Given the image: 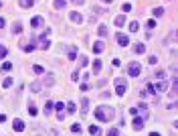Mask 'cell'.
<instances>
[{
	"instance_id": "obj_1",
	"label": "cell",
	"mask_w": 178,
	"mask_h": 136,
	"mask_svg": "<svg viewBox=\"0 0 178 136\" xmlns=\"http://www.w3.org/2000/svg\"><path fill=\"white\" fill-rule=\"evenodd\" d=\"M113 116H115V112H113L111 106H99V108H95V118L99 122H109Z\"/></svg>"
},
{
	"instance_id": "obj_2",
	"label": "cell",
	"mask_w": 178,
	"mask_h": 136,
	"mask_svg": "<svg viewBox=\"0 0 178 136\" xmlns=\"http://www.w3.org/2000/svg\"><path fill=\"white\" fill-rule=\"evenodd\" d=\"M113 86H115V93H118L120 97L126 95V91H128V81H126L124 77H118V79L113 81Z\"/></svg>"
},
{
	"instance_id": "obj_3",
	"label": "cell",
	"mask_w": 178,
	"mask_h": 136,
	"mask_svg": "<svg viewBox=\"0 0 178 136\" xmlns=\"http://www.w3.org/2000/svg\"><path fill=\"white\" fill-rule=\"evenodd\" d=\"M49 35H51V29H47V31H43V35H41V37H37V39L41 41V49H43V51H47V49L51 47V41L47 39Z\"/></svg>"
},
{
	"instance_id": "obj_4",
	"label": "cell",
	"mask_w": 178,
	"mask_h": 136,
	"mask_svg": "<svg viewBox=\"0 0 178 136\" xmlns=\"http://www.w3.org/2000/svg\"><path fill=\"white\" fill-rule=\"evenodd\" d=\"M20 47H22L26 53H33V51L37 49V37L31 39V41H24V39H22V41H20Z\"/></svg>"
},
{
	"instance_id": "obj_5",
	"label": "cell",
	"mask_w": 178,
	"mask_h": 136,
	"mask_svg": "<svg viewBox=\"0 0 178 136\" xmlns=\"http://www.w3.org/2000/svg\"><path fill=\"white\" fill-rule=\"evenodd\" d=\"M140 71H142V65H140V63H136V61H134V63L128 65V73H130L132 77H138V75H140Z\"/></svg>"
},
{
	"instance_id": "obj_6",
	"label": "cell",
	"mask_w": 178,
	"mask_h": 136,
	"mask_svg": "<svg viewBox=\"0 0 178 136\" xmlns=\"http://www.w3.org/2000/svg\"><path fill=\"white\" fill-rule=\"evenodd\" d=\"M115 41H118V45H120V47H128V45H130V37L124 35V33H118V35H115Z\"/></svg>"
},
{
	"instance_id": "obj_7",
	"label": "cell",
	"mask_w": 178,
	"mask_h": 136,
	"mask_svg": "<svg viewBox=\"0 0 178 136\" xmlns=\"http://www.w3.org/2000/svg\"><path fill=\"white\" fill-rule=\"evenodd\" d=\"M152 90H154V93H164V91H168V83L166 81H158V83L152 86Z\"/></svg>"
},
{
	"instance_id": "obj_8",
	"label": "cell",
	"mask_w": 178,
	"mask_h": 136,
	"mask_svg": "<svg viewBox=\"0 0 178 136\" xmlns=\"http://www.w3.org/2000/svg\"><path fill=\"white\" fill-rule=\"evenodd\" d=\"M144 124H146V120H144L142 116H134V122H132V128H134V130H142V128H144Z\"/></svg>"
},
{
	"instance_id": "obj_9",
	"label": "cell",
	"mask_w": 178,
	"mask_h": 136,
	"mask_svg": "<svg viewBox=\"0 0 178 136\" xmlns=\"http://www.w3.org/2000/svg\"><path fill=\"white\" fill-rule=\"evenodd\" d=\"M55 110H57V120H65V108H63V102H57V106H55Z\"/></svg>"
},
{
	"instance_id": "obj_10",
	"label": "cell",
	"mask_w": 178,
	"mask_h": 136,
	"mask_svg": "<svg viewBox=\"0 0 178 136\" xmlns=\"http://www.w3.org/2000/svg\"><path fill=\"white\" fill-rule=\"evenodd\" d=\"M43 27V16H33L31 18V29H41Z\"/></svg>"
},
{
	"instance_id": "obj_11",
	"label": "cell",
	"mask_w": 178,
	"mask_h": 136,
	"mask_svg": "<svg viewBox=\"0 0 178 136\" xmlns=\"http://www.w3.org/2000/svg\"><path fill=\"white\" fill-rule=\"evenodd\" d=\"M12 128H14L16 132H24V122H22L20 118H14V122H12Z\"/></svg>"
},
{
	"instance_id": "obj_12",
	"label": "cell",
	"mask_w": 178,
	"mask_h": 136,
	"mask_svg": "<svg viewBox=\"0 0 178 136\" xmlns=\"http://www.w3.org/2000/svg\"><path fill=\"white\" fill-rule=\"evenodd\" d=\"M69 18L73 20V22H83V16H81V12H77V10H73V12H69Z\"/></svg>"
},
{
	"instance_id": "obj_13",
	"label": "cell",
	"mask_w": 178,
	"mask_h": 136,
	"mask_svg": "<svg viewBox=\"0 0 178 136\" xmlns=\"http://www.w3.org/2000/svg\"><path fill=\"white\" fill-rule=\"evenodd\" d=\"M138 110H140L142 118L146 120V118H148V108H146V104H144V102H140V104H138Z\"/></svg>"
},
{
	"instance_id": "obj_14",
	"label": "cell",
	"mask_w": 178,
	"mask_h": 136,
	"mask_svg": "<svg viewBox=\"0 0 178 136\" xmlns=\"http://www.w3.org/2000/svg\"><path fill=\"white\" fill-rule=\"evenodd\" d=\"M103 49H105L103 41H95V43H93V53H101Z\"/></svg>"
},
{
	"instance_id": "obj_15",
	"label": "cell",
	"mask_w": 178,
	"mask_h": 136,
	"mask_svg": "<svg viewBox=\"0 0 178 136\" xmlns=\"http://www.w3.org/2000/svg\"><path fill=\"white\" fill-rule=\"evenodd\" d=\"M20 33H22V22L16 20V22L12 25V35H20Z\"/></svg>"
},
{
	"instance_id": "obj_16",
	"label": "cell",
	"mask_w": 178,
	"mask_h": 136,
	"mask_svg": "<svg viewBox=\"0 0 178 136\" xmlns=\"http://www.w3.org/2000/svg\"><path fill=\"white\" fill-rule=\"evenodd\" d=\"M176 91H178V79L174 77V81H172V88H170V91H168V93H170V97H176Z\"/></svg>"
},
{
	"instance_id": "obj_17",
	"label": "cell",
	"mask_w": 178,
	"mask_h": 136,
	"mask_svg": "<svg viewBox=\"0 0 178 136\" xmlns=\"http://www.w3.org/2000/svg\"><path fill=\"white\" fill-rule=\"evenodd\" d=\"M89 134L91 136H101V128L93 124V126H89Z\"/></svg>"
},
{
	"instance_id": "obj_18",
	"label": "cell",
	"mask_w": 178,
	"mask_h": 136,
	"mask_svg": "<svg viewBox=\"0 0 178 136\" xmlns=\"http://www.w3.org/2000/svg\"><path fill=\"white\" fill-rule=\"evenodd\" d=\"M134 51H136L138 55H144V53H146V45H144V43H138V45L134 47Z\"/></svg>"
},
{
	"instance_id": "obj_19",
	"label": "cell",
	"mask_w": 178,
	"mask_h": 136,
	"mask_svg": "<svg viewBox=\"0 0 178 136\" xmlns=\"http://www.w3.org/2000/svg\"><path fill=\"white\" fill-rule=\"evenodd\" d=\"M113 22H115V27H124V25H126V16H124V14H120V16H115V20H113Z\"/></svg>"
},
{
	"instance_id": "obj_20",
	"label": "cell",
	"mask_w": 178,
	"mask_h": 136,
	"mask_svg": "<svg viewBox=\"0 0 178 136\" xmlns=\"http://www.w3.org/2000/svg\"><path fill=\"white\" fill-rule=\"evenodd\" d=\"M18 4H20L22 8H33V6H35V0H20Z\"/></svg>"
},
{
	"instance_id": "obj_21",
	"label": "cell",
	"mask_w": 178,
	"mask_h": 136,
	"mask_svg": "<svg viewBox=\"0 0 178 136\" xmlns=\"http://www.w3.org/2000/svg\"><path fill=\"white\" fill-rule=\"evenodd\" d=\"M99 71H101V61L93 59V73H99Z\"/></svg>"
},
{
	"instance_id": "obj_22",
	"label": "cell",
	"mask_w": 178,
	"mask_h": 136,
	"mask_svg": "<svg viewBox=\"0 0 178 136\" xmlns=\"http://www.w3.org/2000/svg\"><path fill=\"white\" fill-rule=\"evenodd\" d=\"M53 106H55L53 102H44V116H49L53 112Z\"/></svg>"
},
{
	"instance_id": "obj_23",
	"label": "cell",
	"mask_w": 178,
	"mask_h": 136,
	"mask_svg": "<svg viewBox=\"0 0 178 136\" xmlns=\"http://www.w3.org/2000/svg\"><path fill=\"white\" fill-rule=\"evenodd\" d=\"M57 10H61V8H65L67 6V0H55V4H53Z\"/></svg>"
},
{
	"instance_id": "obj_24",
	"label": "cell",
	"mask_w": 178,
	"mask_h": 136,
	"mask_svg": "<svg viewBox=\"0 0 178 136\" xmlns=\"http://www.w3.org/2000/svg\"><path fill=\"white\" fill-rule=\"evenodd\" d=\"M97 35H99V37H107V27H105V25H101V27L97 29Z\"/></svg>"
},
{
	"instance_id": "obj_25",
	"label": "cell",
	"mask_w": 178,
	"mask_h": 136,
	"mask_svg": "<svg viewBox=\"0 0 178 136\" xmlns=\"http://www.w3.org/2000/svg\"><path fill=\"white\" fill-rule=\"evenodd\" d=\"M87 110H89V100L83 97V100H81V112H87Z\"/></svg>"
},
{
	"instance_id": "obj_26",
	"label": "cell",
	"mask_w": 178,
	"mask_h": 136,
	"mask_svg": "<svg viewBox=\"0 0 178 136\" xmlns=\"http://www.w3.org/2000/svg\"><path fill=\"white\" fill-rule=\"evenodd\" d=\"M10 69H12V63H8V61H6V63H4V65L0 67V71H2V73H8Z\"/></svg>"
},
{
	"instance_id": "obj_27",
	"label": "cell",
	"mask_w": 178,
	"mask_h": 136,
	"mask_svg": "<svg viewBox=\"0 0 178 136\" xmlns=\"http://www.w3.org/2000/svg\"><path fill=\"white\" fill-rule=\"evenodd\" d=\"M41 86H43L41 81H33V83H31V90L33 91H41Z\"/></svg>"
},
{
	"instance_id": "obj_28",
	"label": "cell",
	"mask_w": 178,
	"mask_h": 136,
	"mask_svg": "<svg viewBox=\"0 0 178 136\" xmlns=\"http://www.w3.org/2000/svg\"><path fill=\"white\" fill-rule=\"evenodd\" d=\"M29 114H31V116H37V106H35L33 102L29 104Z\"/></svg>"
},
{
	"instance_id": "obj_29",
	"label": "cell",
	"mask_w": 178,
	"mask_h": 136,
	"mask_svg": "<svg viewBox=\"0 0 178 136\" xmlns=\"http://www.w3.org/2000/svg\"><path fill=\"white\" fill-rule=\"evenodd\" d=\"M33 71H35L37 75H43V73H44V69L41 67V65H33Z\"/></svg>"
},
{
	"instance_id": "obj_30",
	"label": "cell",
	"mask_w": 178,
	"mask_h": 136,
	"mask_svg": "<svg viewBox=\"0 0 178 136\" xmlns=\"http://www.w3.org/2000/svg\"><path fill=\"white\" fill-rule=\"evenodd\" d=\"M53 83H55V77L53 75H47L44 77V86H53Z\"/></svg>"
},
{
	"instance_id": "obj_31",
	"label": "cell",
	"mask_w": 178,
	"mask_h": 136,
	"mask_svg": "<svg viewBox=\"0 0 178 136\" xmlns=\"http://www.w3.org/2000/svg\"><path fill=\"white\" fill-rule=\"evenodd\" d=\"M75 110H77V106H75L73 102H69V104H67V112H69V114H73Z\"/></svg>"
},
{
	"instance_id": "obj_32",
	"label": "cell",
	"mask_w": 178,
	"mask_h": 136,
	"mask_svg": "<svg viewBox=\"0 0 178 136\" xmlns=\"http://www.w3.org/2000/svg\"><path fill=\"white\" fill-rule=\"evenodd\" d=\"M71 132H75V134H81V124H73V126H71Z\"/></svg>"
},
{
	"instance_id": "obj_33",
	"label": "cell",
	"mask_w": 178,
	"mask_h": 136,
	"mask_svg": "<svg viewBox=\"0 0 178 136\" xmlns=\"http://www.w3.org/2000/svg\"><path fill=\"white\" fill-rule=\"evenodd\" d=\"M6 55H8V49H6L4 45H0V59H4Z\"/></svg>"
},
{
	"instance_id": "obj_34",
	"label": "cell",
	"mask_w": 178,
	"mask_h": 136,
	"mask_svg": "<svg viewBox=\"0 0 178 136\" xmlns=\"http://www.w3.org/2000/svg\"><path fill=\"white\" fill-rule=\"evenodd\" d=\"M107 136H120V130H118V128H109V130H107Z\"/></svg>"
},
{
	"instance_id": "obj_35",
	"label": "cell",
	"mask_w": 178,
	"mask_h": 136,
	"mask_svg": "<svg viewBox=\"0 0 178 136\" xmlns=\"http://www.w3.org/2000/svg\"><path fill=\"white\" fill-rule=\"evenodd\" d=\"M154 16H164V8H154Z\"/></svg>"
},
{
	"instance_id": "obj_36",
	"label": "cell",
	"mask_w": 178,
	"mask_h": 136,
	"mask_svg": "<svg viewBox=\"0 0 178 136\" xmlns=\"http://www.w3.org/2000/svg\"><path fill=\"white\" fill-rule=\"evenodd\" d=\"M148 63H150V65H156V63H158V57H156V55H150V57H148Z\"/></svg>"
},
{
	"instance_id": "obj_37",
	"label": "cell",
	"mask_w": 178,
	"mask_h": 136,
	"mask_svg": "<svg viewBox=\"0 0 178 136\" xmlns=\"http://www.w3.org/2000/svg\"><path fill=\"white\" fill-rule=\"evenodd\" d=\"M12 83H14V81H12L10 77H6V79H4V86H2V88H6V90H8V88H12Z\"/></svg>"
},
{
	"instance_id": "obj_38",
	"label": "cell",
	"mask_w": 178,
	"mask_h": 136,
	"mask_svg": "<svg viewBox=\"0 0 178 136\" xmlns=\"http://www.w3.org/2000/svg\"><path fill=\"white\" fill-rule=\"evenodd\" d=\"M69 59H71V61H75V59H77V51H75V49H71V51H69Z\"/></svg>"
},
{
	"instance_id": "obj_39",
	"label": "cell",
	"mask_w": 178,
	"mask_h": 136,
	"mask_svg": "<svg viewBox=\"0 0 178 136\" xmlns=\"http://www.w3.org/2000/svg\"><path fill=\"white\" fill-rule=\"evenodd\" d=\"M85 65H87V57L81 55V59H79V67H85Z\"/></svg>"
},
{
	"instance_id": "obj_40",
	"label": "cell",
	"mask_w": 178,
	"mask_h": 136,
	"mask_svg": "<svg viewBox=\"0 0 178 136\" xmlns=\"http://www.w3.org/2000/svg\"><path fill=\"white\" fill-rule=\"evenodd\" d=\"M138 29H140V25H138V22H132V25H130V33H136Z\"/></svg>"
},
{
	"instance_id": "obj_41",
	"label": "cell",
	"mask_w": 178,
	"mask_h": 136,
	"mask_svg": "<svg viewBox=\"0 0 178 136\" xmlns=\"http://www.w3.org/2000/svg\"><path fill=\"white\" fill-rule=\"evenodd\" d=\"M89 88H91V86H89V83H81V86H79V90H81V91H87Z\"/></svg>"
},
{
	"instance_id": "obj_42",
	"label": "cell",
	"mask_w": 178,
	"mask_h": 136,
	"mask_svg": "<svg viewBox=\"0 0 178 136\" xmlns=\"http://www.w3.org/2000/svg\"><path fill=\"white\" fill-rule=\"evenodd\" d=\"M122 10H124V12H130V10H132V4H124Z\"/></svg>"
},
{
	"instance_id": "obj_43",
	"label": "cell",
	"mask_w": 178,
	"mask_h": 136,
	"mask_svg": "<svg viewBox=\"0 0 178 136\" xmlns=\"http://www.w3.org/2000/svg\"><path fill=\"white\" fill-rule=\"evenodd\" d=\"M71 79L77 81V79H79V71H73V73H71Z\"/></svg>"
},
{
	"instance_id": "obj_44",
	"label": "cell",
	"mask_w": 178,
	"mask_h": 136,
	"mask_svg": "<svg viewBox=\"0 0 178 136\" xmlns=\"http://www.w3.org/2000/svg\"><path fill=\"white\" fill-rule=\"evenodd\" d=\"M73 4H77V6H81V4H85V0H71Z\"/></svg>"
},
{
	"instance_id": "obj_45",
	"label": "cell",
	"mask_w": 178,
	"mask_h": 136,
	"mask_svg": "<svg viewBox=\"0 0 178 136\" xmlns=\"http://www.w3.org/2000/svg\"><path fill=\"white\" fill-rule=\"evenodd\" d=\"M4 25H6V22H4V18L0 16V29H4Z\"/></svg>"
},
{
	"instance_id": "obj_46",
	"label": "cell",
	"mask_w": 178,
	"mask_h": 136,
	"mask_svg": "<svg viewBox=\"0 0 178 136\" xmlns=\"http://www.w3.org/2000/svg\"><path fill=\"white\" fill-rule=\"evenodd\" d=\"M150 136H160V134L158 132H150Z\"/></svg>"
},
{
	"instance_id": "obj_47",
	"label": "cell",
	"mask_w": 178,
	"mask_h": 136,
	"mask_svg": "<svg viewBox=\"0 0 178 136\" xmlns=\"http://www.w3.org/2000/svg\"><path fill=\"white\" fill-rule=\"evenodd\" d=\"M103 2H107V4H113V0H103Z\"/></svg>"
}]
</instances>
